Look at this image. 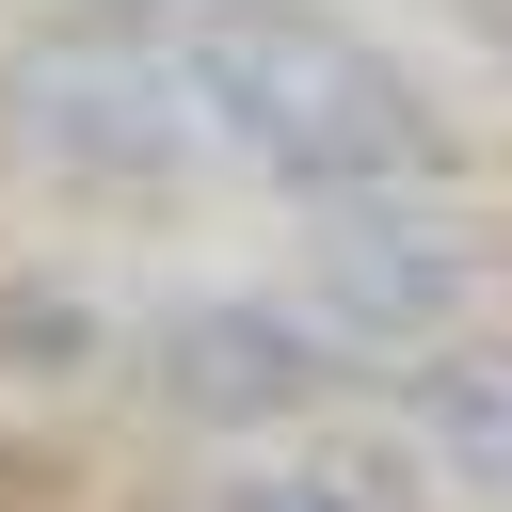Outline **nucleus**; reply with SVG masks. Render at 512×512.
<instances>
[{
  "instance_id": "nucleus-2",
  "label": "nucleus",
  "mask_w": 512,
  "mask_h": 512,
  "mask_svg": "<svg viewBox=\"0 0 512 512\" xmlns=\"http://www.w3.org/2000/svg\"><path fill=\"white\" fill-rule=\"evenodd\" d=\"M0 144L64 208H176L192 176H224L208 96H192L176 32H144V16H32L0 48Z\"/></svg>"
},
{
  "instance_id": "nucleus-5",
  "label": "nucleus",
  "mask_w": 512,
  "mask_h": 512,
  "mask_svg": "<svg viewBox=\"0 0 512 512\" xmlns=\"http://www.w3.org/2000/svg\"><path fill=\"white\" fill-rule=\"evenodd\" d=\"M384 416H400V448H416L432 480L512 496V336H496V320L448 336V352H416V368L384 384Z\"/></svg>"
},
{
  "instance_id": "nucleus-1",
  "label": "nucleus",
  "mask_w": 512,
  "mask_h": 512,
  "mask_svg": "<svg viewBox=\"0 0 512 512\" xmlns=\"http://www.w3.org/2000/svg\"><path fill=\"white\" fill-rule=\"evenodd\" d=\"M176 64H192V96H208L224 176H256V192H288V208L464 176V112H448L384 32H352V16H320V0H208V16H176Z\"/></svg>"
},
{
  "instance_id": "nucleus-6",
  "label": "nucleus",
  "mask_w": 512,
  "mask_h": 512,
  "mask_svg": "<svg viewBox=\"0 0 512 512\" xmlns=\"http://www.w3.org/2000/svg\"><path fill=\"white\" fill-rule=\"evenodd\" d=\"M192 512H432L416 496V448H320V432H272V448H224L192 480Z\"/></svg>"
},
{
  "instance_id": "nucleus-4",
  "label": "nucleus",
  "mask_w": 512,
  "mask_h": 512,
  "mask_svg": "<svg viewBox=\"0 0 512 512\" xmlns=\"http://www.w3.org/2000/svg\"><path fill=\"white\" fill-rule=\"evenodd\" d=\"M288 272H304V304H320L384 384H400L416 352L480 336V304H496V240H480L464 176H432V192H320L304 240H288Z\"/></svg>"
},
{
  "instance_id": "nucleus-3",
  "label": "nucleus",
  "mask_w": 512,
  "mask_h": 512,
  "mask_svg": "<svg viewBox=\"0 0 512 512\" xmlns=\"http://www.w3.org/2000/svg\"><path fill=\"white\" fill-rule=\"evenodd\" d=\"M384 368L304 304V272H208V288H160L128 320V400L192 448H272V432H320L336 400H368Z\"/></svg>"
},
{
  "instance_id": "nucleus-8",
  "label": "nucleus",
  "mask_w": 512,
  "mask_h": 512,
  "mask_svg": "<svg viewBox=\"0 0 512 512\" xmlns=\"http://www.w3.org/2000/svg\"><path fill=\"white\" fill-rule=\"evenodd\" d=\"M48 16H144V32H176V16H208V0H48Z\"/></svg>"
},
{
  "instance_id": "nucleus-7",
  "label": "nucleus",
  "mask_w": 512,
  "mask_h": 512,
  "mask_svg": "<svg viewBox=\"0 0 512 512\" xmlns=\"http://www.w3.org/2000/svg\"><path fill=\"white\" fill-rule=\"evenodd\" d=\"M96 368H112V320H96V304H64L48 272H0V384H32V400H48V384H96Z\"/></svg>"
}]
</instances>
